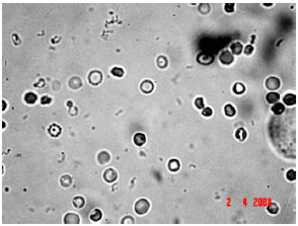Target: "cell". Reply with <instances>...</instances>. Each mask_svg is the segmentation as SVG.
<instances>
[{"instance_id":"obj_4","label":"cell","mask_w":298,"mask_h":226,"mask_svg":"<svg viewBox=\"0 0 298 226\" xmlns=\"http://www.w3.org/2000/svg\"><path fill=\"white\" fill-rule=\"evenodd\" d=\"M280 85H281V82H280V79L275 77V76H272V77H269L266 80V87L270 90H276L279 89Z\"/></svg>"},{"instance_id":"obj_18","label":"cell","mask_w":298,"mask_h":226,"mask_svg":"<svg viewBox=\"0 0 298 226\" xmlns=\"http://www.w3.org/2000/svg\"><path fill=\"white\" fill-rule=\"evenodd\" d=\"M89 217H90V219L94 222L100 221L101 219V217H103V213H101V211L100 209H94V210H92V212L90 213Z\"/></svg>"},{"instance_id":"obj_13","label":"cell","mask_w":298,"mask_h":226,"mask_svg":"<svg viewBox=\"0 0 298 226\" xmlns=\"http://www.w3.org/2000/svg\"><path fill=\"white\" fill-rule=\"evenodd\" d=\"M110 159H111V156L107 151H101L99 153V155H97V160H99V162L101 163V164H104V163L109 162Z\"/></svg>"},{"instance_id":"obj_23","label":"cell","mask_w":298,"mask_h":226,"mask_svg":"<svg viewBox=\"0 0 298 226\" xmlns=\"http://www.w3.org/2000/svg\"><path fill=\"white\" fill-rule=\"evenodd\" d=\"M84 204H85V201L82 197H76V198L73 199V206L76 208H82L84 206Z\"/></svg>"},{"instance_id":"obj_3","label":"cell","mask_w":298,"mask_h":226,"mask_svg":"<svg viewBox=\"0 0 298 226\" xmlns=\"http://www.w3.org/2000/svg\"><path fill=\"white\" fill-rule=\"evenodd\" d=\"M219 60L222 64L224 65H230L232 62H233V55L230 51L225 50L223 52L220 53L219 55Z\"/></svg>"},{"instance_id":"obj_16","label":"cell","mask_w":298,"mask_h":226,"mask_svg":"<svg viewBox=\"0 0 298 226\" xmlns=\"http://www.w3.org/2000/svg\"><path fill=\"white\" fill-rule=\"evenodd\" d=\"M232 90H233V92L235 94H242V93H245V86L242 84V83L241 82H237V83H235V84L233 85V87H232Z\"/></svg>"},{"instance_id":"obj_1","label":"cell","mask_w":298,"mask_h":226,"mask_svg":"<svg viewBox=\"0 0 298 226\" xmlns=\"http://www.w3.org/2000/svg\"><path fill=\"white\" fill-rule=\"evenodd\" d=\"M149 208H150V203L146 199H140L135 204V212L138 215H144L149 211Z\"/></svg>"},{"instance_id":"obj_36","label":"cell","mask_w":298,"mask_h":226,"mask_svg":"<svg viewBox=\"0 0 298 226\" xmlns=\"http://www.w3.org/2000/svg\"><path fill=\"white\" fill-rule=\"evenodd\" d=\"M67 107H68V108H72V107H73V103H72V101H68V103H67Z\"/></svg>"},{"instance_id":"obj_20","label":"cell","mask_w":298,"mask_h":226,"mask_svg":"<svg viewBox=\"0 0 298 226\" xmlns=\"http://www.w3.org/2000/svg\"><path fill=\"white\" fill-rule=\"evenodd\" d=\"M37 100H38L37 94H35V93H32V92H28V93H27V94L24 96L25 103H28V104H35L36 101H37Z\"/></svg>"},{"instance_id":"obj_30","label":"cell","mask_w":298,"mask_h":226,"mask_svg":"<svg viewBox=\"0 0 298 226\" xmlns=\"http://www.w3.org/2000/svg\"><path fill=\"white\" fill-rule=\"evenodd\" d=\"M122 224H125V225H127V224H129V225L134 224V219L131 216H126L124 219L122 220Z\"/></svg>"},{"instance_id":"obj_11","label":"cell","mask_w":298,"mask_h":226,"mask_svg":"<svg viewBox=\"0 0 298 226\" xmlns=\"http://www.w3.org/2000/svg\"><path fill=\"white\" fill-rule=\"evenodd\" d=\"M230 50H231V53H232V54H234V55H239V54H241V52H242L243 47H242V45H241V43L234 42V43L231 44Z\"/></svg>"},{"instance_id":"obj_6","label":"cell","mask_w":298,"mask_h":226,"mask_svg":"<svg viewBox=\"0 0 298 226\" xmlns=\"http://www.w3.org/2000/svg\"><path fill=\"white\" fill-rule=\"evenodd\" d=\"M140 89L141 92L144 93H150L153 92L154 89V84L151 80H144V81L141 83L140 85Z\"/></svg>"},{"instance_id":"obj_12","label":"cell","mask_w":298,"mask_h":226,"mask_svg":"<svg viewBox=\"0 0 298 226\" xmlns=\"http://www.w3.org/2000/svg\"><path fill=\"white\" fill-rule=\"evenodd\" d=\"M284 111H285V105L281 103H276L274 104L273 107H272V112L277 116L282 115L283 113H284Z\"/></svg>"},{"instance_id":"obj_33","label":"cell","mask_w":298,"mask_h":226,"mask_svg":"<svg viewBox=\"0 0 298 226\" xmlns=\"http://www.w3.org/2000/svg\"><path fill=\"white\" fill-rule=\"evenodd\" d=\"M12 39L14 40V44H15V45H19V44H20V40L17 38V35H13Z\"/></svg>"},{"instance_id":"obj_2","label":"cell","mask_w":298,"mask_h":226,"mask_svg":"<svg viewBox=\"0 0 298 226\" xmlns=\"http://www.w3.org/2000/svg\"><path fill=\"white\" fill-rule=\"evenodd\" d=\"M88 80H89L90 84L97 85V84H100V83L101 82V80H103V74H101L100 71H97V70L92 71L88 75Z\"/></svg>"},{"instance_id":"obj_5","label":"cell","mask_w":298,"mask_h":226,"mask_svg":"<svg viewBox=\"0 0 298 226\" xmlns=\"http://www.w3.org/2000/svg\"><path fill=\"white\" fill-rule=\"evenodd\" d=\"M104 178L107 183H114V181H117V178H118L117 171L113 168L106 169V171L104 173Z\"/></svg>"},{"instance_id":"obj_7","label":"cell","mask_w":298,"mask_h":226,"mask_svg":"<svg viewBox=\"0 0 298 226\" xmlns=\"http://www.w3.org/2000/svg\"><path fill=\"white\" fill-rule=\"evenodd\" d=\"M79 222H80L79 216L73 213H68L67 215H65L64 217L65 224H79Z\"/></svg>"},{"instance_id":"obj_27","label":"cell","mask_w":298,"mask_h":226,"mask_svg":"<svg viewBox=\"0 0 298 226\" xmlns=\"http://www.w3.org/2000/svg\"><path fill=\"white\" fill-rule=\"evenodd\" d=\"M195 105L197 109H204L205 108V104H204V100L202 97H198L196 98L195 100Z\"/></svg>"},{"instance_id":"obj_19","label":"cell","mask_w":298,"mask_h":226,"mask_svg":"<svg viewBox=\"0 0 298 226\" xmlns=\"http://www.w3.org/2000/svg\"><path fill=\"white\" fill-rule=\"evenodd\" d=\"M224 113L227 117H234L236 114V110L235 108L232 104H228L224 107Z\"/></svg>"},{"instance_id":"obj_29","label":"cell","mask_w":298,"mask_h":226,"mask_svg":"<svg viewBox=\"0 0 298 226\" xmlns=\"http://www.w3.org/2000/svg\"><path fill=\"white\" fill-rule=\"evenodd\" d=\"M253 51H255V49H253V47L252 45H248L245 49H243V52H245V54L246 56L252 55V54L253 53Z\"/></svg>"},{"instance_id":"obj_37","label":"cell","mask_w":298,"mask_h":226,"mask_svg":"<svg viewBox=\"0 0 298 226\" xmlns=\"http://www.w3.org/2000/svg\"><path fill=\"white\" fill-rule=\"evenodd\" d=\"M255 40H256V37H255V36H252V41H250V42H252V44L255 43Z\"/></svg>"},{"instance_id":"obj_38","label":"cell","mask_w":298,"mask_h":226,"mask_svg":"<svg viewBox=\"0 0 298 226\" xmlns=\"http://www.w3.org/2000/svg\"><path fill=\"white\" fill-rule=\"evenodd\" d=\"M264 5H265V6H268V7H270V6H272V5H273V4H272V3H271V4H270V3H265Z\"/></svg>"},{"instance_id":"obj_32","label":"cell","mask_w":298,"mask_h":226,"mask_svg":"<svg viewBox=\"0 0 298 226\" xmlns=\"http://www.w3.org/2000/svg\"><path fill=\"white\" fill-rule=\"evenodd\" d=\"M51 101H52V100H51V97H49V96H43L41 98V104H49Z\"/></svg>"},{"instance_id":"obj_10","label":"cell","mask_w":298,"mask_h":226,"mask_svg":"<svg viewBox=\"0 0 298 226\" xmlns=\"http://www.w3.org/2000/svg\"><path fill=\"white\" fill-rule=\"evenodd\" d=\"M266 100L270 104H274L276 103H278L279 100H280V96H279V93L277 92H269L267 94V96H266Z\"/></svg>"},{"instance_id":"obj_17","label":"cell","mask_w":298,"mask_h":226,"mask_svg":"<svg viewBox=\"0 0 298 226\" xmlns=\"http://www.w3.org/2000/svg\"><path fill=\"white\" fill-rule=\"evenodd\" d=\"M181 167V163L177 159H170L168 162V168L170 171H177Z\"/></svg>"},{"instance_id":"obj_39","label":"cell","mask_w":298,"mask_h":226,"mask_svg":"<svg viewBox=\"0 0 298 226\" xmlns=\"http://www.w3.org/2000/svg\"><path fill=\"white\" fill-rule=\"evenodd\" d=\"M4 127H5V123L3 122V123H2V128H4Z\"/></svg>"},{"instance_id":"obj_31","label":"cell","mask_w":298,"mask_h":226,"mask_svg":"<svg viewBox=\"0 0 298 226\" xmlns=\"http://www.w3.org/2000/svg\"><path fill=\"white\" fill-rule=\"evenodd\" d=\"M213 114V111L211 108H204V110L202 112V115L204 117H211Z\"/></svg>"},{"instance_id":"obj_26","label":"cell","mask_w":298,"mask_h":226,"mask_svg":"<svg viewBox=\"0 0 298 226\" xmlns=\"http://www.w3.org/2000/svg\"><path fill=\"white\" fill-rule=\"evenodd\" d=\"M286 177H287V180H289V181H295L296 180V171L293 169L288 170L286 173Z\"/></svg>"},{"instance_id":"obj_25","label":"cell","mask_w":298,"mask_h":226,"mask_svg":"<svg viewBox=\"0 0 298 226\" xmlns=\"http://www.w3.org/2000/svg\"><path fill=\"white\" fill-rule=\"evenodd\" d=\"M157 65L160 68H165L166 66H168V60H166V58L163 56L159 57L157 59Z\"/></svg>"},{"instance_id":"obj_34","label":"cell","mask_w":298,"mask_h":226,"mask_svg":"<svg viewBox=\"0 0 298 226\" xmlns=\"http://www.w3.org/2000/svg\"><path fill=\"white\" fill-rule=\"evenodd\" d=\"M76 113H77V109H76L75 107H72L70 108V114L73 116V115H76Z\"/></svg>"},{"instance_id":"obj_15","label":"cell","mask_w":298,"mask_h":226,"mask_svg":"<svg viewBox=\"0 0 298 226\" xmlns=\"http://www.w3.org/2000/svg\"><path fill=\"white\" fill-rule=\"evenodd\" d=\"M248 137V133L243 128H238L235 132V138L238 141H245Z\"/></svg>"},{"instance_id":"obj_35","label":"cell","mask_w":298,"mask_h":226,"mask_svg":"<svg viewBox=\"0 0 298 226\" xmlns=\"http://www.w3.org/2000/svg\"><path fill=\"white\" fill-rule=\"evenodd\" d=\"M6 109V103L5 100H2V111H4Z\"/></svg>"},{"instance_id":"obj_14","label":"cell","mask_w":298,"mask_h":226,"mask_svg":"<svg viewBox=\"0 0 298 226\" xmlns=\"http://www.w3.org/2000/svg\"><path fill=\"white\" fill-rule=\"evenodd\" d=\"M62 132V130H61V127H59L56 124H54V125L50 126L49 128V134L51 135L52 137H58L59 135Z\"/></svg>"},{"instance_id":"obj_22","label":"cell","mask_w":298,"mask_h":226,"mask_svg":"<svg viewBox=\"0 0 298 226\" xmlns=\"http://www.w3.org/2000/svg\"><path fill=\"white\" fill-rule=\"evenodd\" d=\"M267 210H268V212L270 213V214H277L279 212V207L278 205L276 203H271V204H269L268 207H267Z\"/></svg>"},{"instance_id":"obj_9","label":"cell","mask_w":298,"mask_h":226,"mask_svg":"<svg viewBox=\"0 0 298 226\" xmlns=\"http://www.w3.org/2000/svg\"><path fill=\"white\" fill-rule=\"evenodd\" d=\"M283 103H284L286 105H289V107L294 105L296 104V96L293 93L285 94V96L283 97Z\"/></svg>"},{"instance_id":"obj_21","label":"cell","mask_w":298,"mask_h":226,"mask_svg":"<svg viewBox=\"0 0 298 226\" xmlns=\"http://www.w3.org/2000/svg\"><path fill=\"white\" fill-rule=\"evenodd\" d=\"M71 183H72V178H71V177H69V176H63L62 177L60 178V184L64 188L69 187V185H71Z\"/></svg>"},{"instance_id":"obj_24","label":"cell","mask_w":298,"mask_h":226,"mask_svg":"<svg viewBox=\"0 0 298 226\" xmlns=\"http://www.w3.org/2000/svg\"><path fill=\"white\" fill-rule=\"evenodd\" d=\"M111 73L116 76V77H123L124 76V70H123L122 68H120V67H114L111 70Z\"/></svg>"},{"instance_id":"obj_8","label":"cell","mask_w":298,"mask_h":226,"mask_svg":"<svg viewBox=\"0 0 298 226\" xmlns=\"http://www.w3.org/2000/svg\"><path fill=\"white\" fill-rule=\"evenodd\" d=\"M134 143H135L137 146H143L146 142V136L143 133H136L133 137Z\"/></svg>"},{"instance_id":"obj_28","label":"cell","mask_w":298,"mask_h":226,"mask_svg":"<svg viewBox=\"0 0 298 226\" xmlns=\"http://www.w3.org/2000/svg\"><path fill=\"white\" fill-rule=\"evenodd\" d=\"M234 3H226L224 6V9H225V11L228 12V13H232L234 11Z\"/></svg>"}]
</instances>
